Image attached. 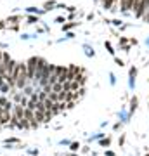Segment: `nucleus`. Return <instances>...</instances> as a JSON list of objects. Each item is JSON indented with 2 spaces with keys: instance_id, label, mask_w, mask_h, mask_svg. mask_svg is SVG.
Instances as JSON below:
<instances>
[{
  "instance_id": "obj_1",
  "label": "nucleus",
  "mask_w": 149,
  "mask_h": 156,
  "mask_svg": "<svg viewBox=\"0 0 149 156\" xmlns=\"http://www.w3.org/2000/svg\"><path fill=\"white\" fill-rule=\"evenodd\" d=\"M37 62H38V57H31V59L26 62V73H28V80H30V82H31V80H35Z\"/></svg>"
},
{
  "instance_id": "obj_2",
  "label": "nucleus",
  "mask_w": 149,
  "mask_h": 156,
  "mask_svg": "<svg viewBox=\"0 0 149 156\" xmlns=\"http://www.w3.org/2000/svg\"><path fill=\"white\" fill-rule=\"evenodd\" d=\"M133 9H135V14H137L139 17H142L144 14H146V11L149 9V0H135Z\"/></svg>"
},
{
  "instance_id": "obj_3",
  "label": "nucleus",
  "mask_w": 149,
  "mask_h": 156,
  "mask_svg": "<svg viewBox=\"0 0 149 156\" xmlns=\"http://www.w3.org/2000/svg\"><path fill=\"white\" fill-rule=\"evenodd\" d=\"M9 123H11V111L9 109H4V108L0 106V127L9 125Z\"/></svg>"
},
{
  "instance_id": "obj_4",
  "label": "nucleus",
  "mask_w": 149,
  "mask_h": 156,
  "mask_svg": "<svg viewBox=\"0 0 149 156\" xmlns=\"http://www.w3.org/2000/svg\"><path fill=\"white\" fill-rule=\"evenodd\" d=\"M135 5V0H120V9L122 11H130Z\"/></svg>"
},
{
  "instance_id": "obj_5",
  "label": "nucleus",
  "mask_w": 149,
  "mask_h": 156,
  "mask_svg": "<svg viewBox=\"0 0 149 156\" xmlns=\"http://www.w3.org/2000/svg\"><path fill=\"white\" fill-rule=\"evenodd\" d=\"M12 104H14V102H11L9 99H5V97H0V106L4 108V109H9V111H12Z\"/></svg>"
},
{
  "instance_id": "obj_6",
  "label": "nucleus",
  "mask_w": 149,
  "mask_h": 156,
  "mask_svg": "<svg viewBox=\"0 0 149 156\" xmlns=\"http://www.w3.org/2000/svg\"><path fill=\"white\" fill-rule=\"evenodd\" d=\"M116 2L118 0H102V5H104V9H113L116 5Z\"/></svg>"
},
{
  "instance_id": "obj_7",
  "label": "nucleus",
  "mask_w": 149,
  "mask_h": 156,
  "mask_svg": "<svg viewBox=\"0 0 149 156\" xmlns=\"http://www.w3.org/2000/svg\"><path fill=\"white\" fill-rule=\"evenodd\" d=\"M28 23H30V24H33V23H38V17H37V16H28Z\"/></svg>"
},
{
  "instance_id": "obj_8",
  "label": "nucleus",
  "mask_w": 149,
  "mask_h": 156,
  "mask_svg": "<svg viewBox=\"0 0 149 156\" xmlns=\"http://www.w3.org/2000/svg\"><path fill=\"white\" fill-rule=\"evenodd\" d=\"M5 83H7V82H5V78H4L2 75H0V89H2V87H4Z\"/></svg>"
},
{
  "instance_id": "obj_9",
  "label": "nucleus",
  "mask_w": 149,
  "mask_h": 156,
  "mask_svg": "<svg viewBox=\"0 0 149 156\" xmlns=\"http://www.w3.org/2000/svg\"><path fill=\"white\" fill-rule=\"evenodd\" d=\"M50 7H54V2H47L45 4V9H50Z\"/></svg>"
},
{
  "instance_id": "obj_10",
  "label": "nucleus",
  "mask_w": 149,
  "mask_h": 156,
  "mask_svg": "<svg viewBox=\"0 0 149 156\" xmlns=\"http://www.w3.org/2000/svg\"><path fill=\"white\" fill-rule=\"evenodd\" d=\"M0 64H2V50H0Z\"/></svg>"
}]
</instances>
